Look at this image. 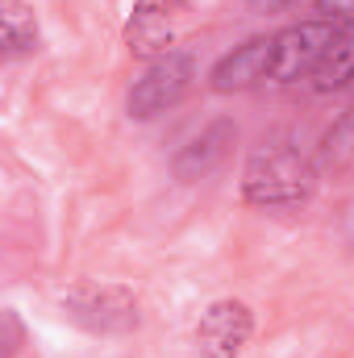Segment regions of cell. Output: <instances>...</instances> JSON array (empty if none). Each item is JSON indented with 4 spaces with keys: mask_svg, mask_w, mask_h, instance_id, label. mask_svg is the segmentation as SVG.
<instances>
[{
    "mask_svg": "<svg viewBox=\"0 0 354 358\" xmlns=\"http://www.w3.org/2000/svg\"><path fill=\"white\" fill-rule=\"evenodd\" d=\"M313 167L300 150L267 142L242 167V196L255 208H296L313 196Z\"/></svg>",
    "mask_w": 354,
    "mask_h": 358,
    "instance_id": "obj_1",
    "label": "cell"
},
{
    "mask_svg": "<svg viewBox=\"0 0 354 358\" xmlns=\"http://www.w3.org/2000/svg\"><path fill=\"white\" fill-rule=\"evenodd\" d=\"M196 13L187 0H134L125 17V50L134 59H163L179 50V42L192 34Z\"/></svg>",
    "mask_w": 354,
    "mask_h": 358,
    "instance_id": "obj_2",
    "label": "cell"
},
{
    "mask_svg": "<svg viewBox=\"0 0 354 358\" xmlns=\"http://www.w3.org/2000/svg\"><path fill=\"white\" fill-rule=\"evenodd\" d=\"M192 84H196V59H192L187 50H171V55L155 59V63L134 80L125 108H129L134 121H155V117H163L167 108H176L179 100L192 92Z\"/></svg>",
    "mask_w": 354,
    "mask_h": 358,
    "instance_id": "obj_3",
    "label": "cell"
},
{
    "mask_svg": "<svg viewBox=\"0 0 354 358\" xmlns=\"http://www.w3.org/2000/svg\"><path fill=\"white\" fill-rule=\"evenodd\" d=\"M63 317L88 334H129L138 329V300L125 287L80 283L63 296Z\"/></svg>",
    "mask_w": 354,
    "mask_h": 358,
    "instance_id": "obj_4",
    "label": "cell"
},
{
    "mask_svg": "<svg viewBox=\"0 0 354 358\" xmlns=\"http://www.w3.org/2000/svg\"><path fill=\"white\" fill-rule=\"evenodd\" d=\"M338 25L317 17V21H300L275 34V55H271V84H300L313 80L325 46L334 42Z\"/></svg>",
    "mask_w": 354,
    "mask_h": 358,
    "instance_id": "obj_5",
    "label": "cell"
},
{
    "mask_svg": "<svg viewBox=\"0 0 354 358\" xmlns=\"http://www.w3.org/2000/svg\"><path fill=\"white\" fill-rule=\"evenodd\" d=\"M255 334V313L246 300H213L204 313H200V325H196V355L200 358H242L246 342Z\"/></svg>",
    "mask_w": 354,
    "mask_h": 358,
    "instance_id": "obj_6",
    "label": "cell"
},
{
    "mask_svg": "<svg viewBox=\"0 0 354 358\" xmlns=\"http://www.w3.org/2000/svg\"><path fill=\"white\" fill-rule=\"evenodd\" d=\"M271 55H275V34H255L242 46H234L229 55L217 59V67L208 71V88L217 96L229 92H246L255 84L271 80Z\"/></svg>",
    "mask_w": 354,
    "mask_h": 358,
    "instance_id": "obj_7",
    "label": "cell"
},
{
    "mask_svg": "<svg viewBox=\"0 0 354 358\" xmlns=\"http://www.w3.org/2000/svg\"><path fill=\"white\" fill-rule=\"evenodd\" d=\"M234 125L229 121H213V125H204L187 146H179V155L171 159V171H176L179 183H196V179H204L225 155H229V146H234Z\"/></svg>",
    "mask_w": 354,
    "mask_h": 358,
    "instance_id": "obj_8",
    "label": "cell"
},
{
    "mask_svg": "<svg viewBox=\"0 0 354 358\" xmlns=\"http://www.w3.org/2000/svg\"><path fill=\"white\" fill-rule=\"evenodd\" d=\"M354 80V25H338L334 42L325 46L317 71H313V88L317 92H334L346 88Z\"/></svg>",
    "mask_w": 354,
    "mask_h": 358,
    "instance_id": "obj_9",
    "label": "cell"
},
{
    "mask_svg": "<svg viewBox=\"0 0 354 358\" xmlns=\"http://www.w3.org/2000/svg\"><path fill=\"white\" fill-rule=\"evenodd\" d=\"M0 25H4V50H8V59H21V55L38 50V21H34L29 4L0 0Z\"/></svg>",
    "mask_w": 354,
    "mask_h": 358,
    "instance_id": "obj_10",
    "label": "cell"
},
{
    "mask_svg": "<svg viewBox=\"0 0 354 358\" xmlns=\"http://www.w3.org/2000/svg\"><path fill=\"white\" fill-rule=\"evenodd\" d=\"M317 13L334 25H354V0H317Z\"/></svg>",
    "mask_w": 354,
    "mask_h": 358,
    "instance_id": "obj_11",
    "label": "cell"
},
{
    "mask_svg": "<svg viewBox=\"0 0 354 358\" xmlns=\"http://www.w3.org/2000/svg\"><path fill=\"white\" fill-rule=\"evenodd\" d=\"M288 4H296V0H246V8H250V13H283V8H288Z\"/></svg>",
    "mask_w": 354,
    "mask_h": 358,
    "instance_id": "obj_12",
    "label": "cell"
}]
</instances>
